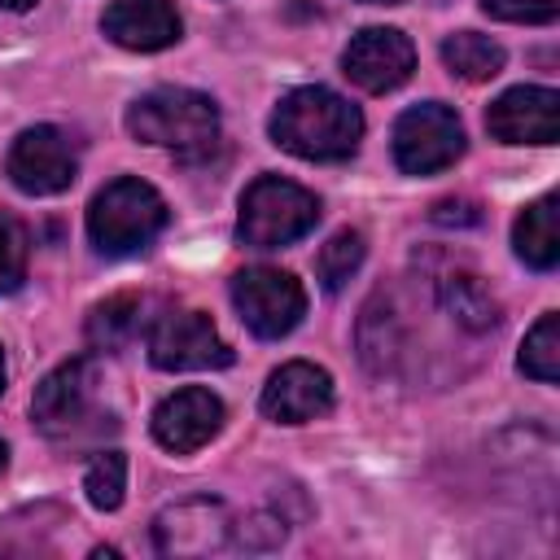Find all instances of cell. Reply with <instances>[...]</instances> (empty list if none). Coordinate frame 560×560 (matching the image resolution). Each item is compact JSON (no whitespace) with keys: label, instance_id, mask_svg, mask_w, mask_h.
<instances>
[{"label":"cell","instance_id":"ac0fdd59","mask_svg":"<svg viewBox=\"0 0 560 560\" xmlns=\"http://www.w3.org/2000/svg\"><path fill=\"white\" fill-rule=\"evenodd\" d=\"M442 61L451 74L481 83L503 70V44H494L490 35H477V31H455L442 39Z\"/></svg>","mask_w":560,"mask_h":560},{"label":"cell","instance_id":"e0dca14e","mask_svg":"<svg viewBox=\"0 0 560 560\" xmlns=\"http://www.w3.org/2000/svg\"><path fill=\"white\" fill-rule=\"evenodd\" d=\"M512 245H516V258L534 271H551L560 262V228H556V192L529 201L521 214H516V228H512Z\"/></svg>","mask_w":560,"mask_h":560},{"label":"cell","instance_id":"603a6c76","mask_svg":"<svg viewBox=\"0 0 560 560\" xmlns=\"http://www.w3.org/2000/svg\"><path fill=\"white\" fill-rule=\"evenodd\" d=\"M26 258H31V236L22 219L0 210V298L26 280Z\"/></svg>","mask_w":560,"mask_h":560},{"label":"cell","instance_id":"52a82bcc","mask_svg":"<svg viewBox=\"0 0 560 560\" xmlns=\"http://www.w3.org/2000/svg\"><path fill=\"white\" fill-rule=\"evenodd\" d=\"M4 171L13 179V188L31 192V197H57L74 184L79 175V153L70 144V136L61 127H26L4 158Z\"/></svg>","mask_w":560,"mask_h":560},{"label":"cell","instance_id":"ffe728a7","mask_svg":"<svg viewBox=\"0 0 560 560\" xmlns=\"http://www.w3.org/2000/svg\"><path fill=\"white\" fill-rule=\"evenodd\" d=\"M521 372L534 376V381H542V385H556L560 381V315L556 311H547L529 328V337L521 346Z\"/></svg>","mask_w":560,"mask_h":560},{"label":"cell","instance_id":"30bf717a","mask_svg":"<svg viewBox=\"0 0 560 560\" xmlns=\"http://www.w3.org/2000/svg\"><path fill=\"white\" fill-rule=\"evenodd\" d=\"M341 66H346L350 83H359L363 92H394V88H402L411 79L416 48L394 26H368L346 44Z\"/></svg>","mask_w":560,"mask_h":560},{"label":"cell","instance_id":"5b68a950","mask_svg":"<svg viewBox=\"0 0 560 560\" xmlns=\"http://www.w3.org/2000/svg\"><path fill=\"white\" fill-rule=\"evenodd\" d=\"M232 306L262 341L289 337L306 315V289L280 267H245L232 276Z\"/></svg>","mask_w":560,"mask_h":560},{"label":"cell","instance_id":"277c9868","mask_svg":"<svg viewBox=\"0 0 560 560\" xmlns=\"http://www.w3.org/2000/svg\"><path fill=\"white\" fill-rule=\"evenodd\" d=\"M315 223H319L315 192H306L302 184L280 179V175H258L241 197L236 236L249 249H280V245L302 241Z\"/></svg>","mask_w":560,"mask_h":560},{"label":"cell","instance_id":"484cf974","mask_svg":"<svg viewBox=\"0 0 560 560\" xmlns=\"http://www.w3.org/2000/svg\"><path fill=\"white\" fill-rule=\"evenodd\" d=\"M35 0H0V9H13V13H22V9H31Z\"/></svg>","mask_w":560,"mask_h":560},{"label":"cell","instance_id":"7a4b0ae2","mask_svg":"<svg viewBox=\"0 0 560 560\" xmlns=\"http://www.w3.org/2000/svg\"><path fill=\"white\" fill-rule=\"evenodd\" d=\"M162 228H166V201L153 184H144L136 175L105 184L88 206V236H92L96 254H105V258L144 249Z\"/></svg>","mask_w":560,"mask_h":560},{"label":"cell","instance_id":"7c38bea8","mask_svg":"<svg viewBox=\"0 0 560 560\" xmlns=\"http://www.w3.org/2000/svg\"><path fill=\"white\" fill-rule=\"evenodd\" d=\"M486 131L503 144H556L560 96L551 88H508L486 109Z\"/></svg>","mask_w":560,"mask_h":560},{"label":"cell","instance_id":"d4e9b609","mask_svg":"<svg viewBox=\"0 0 560 560\" xmlns=\"http://www.w3.org/2000/svg\"><path fill=\"white\" fill-rule=\"evenodd\" d=\"M433 223H455V228H472V223H481V206L477 201H468V197H446V201H438L433 206Z\"/></svg>","mask_w":560,"mask_h":560},{"label":"cell","instance_id":"44dd1931","mask_svg":"<svg viewBox=\"0 0 560 560\" xmlns=\"http://www.w3.org/2000/svg\"><path fill=\"white\" fill-rule=\"evenodd\" d=\"M363 254H368V245H363V232H350V228H341L337 236H328V245L319 249V258H315V271H319V284L324 289H341L359 267H363Z\"/></svg>","mask_w":560,"mask_h":560},{"label":"cell","instance_id":"2e32d148","mask_svg":"<svg viewBox=\"0 0 560 560\" xmlns=\"http://www.w3.org/2000/svg\"><path fill=\"white\" fill-rule=\"evenodd\" d=\"M433 298L446 311V319L459 324L464 332H490L503 319L499 315V298L490 293V284L477 271H464V267L433 276Z\"/></svg>","mask_w":560,"mask_h":560},{"label":"cell","instance_id":"4fadbf2b","mask_svg":"<svg viewBox=\"0 0 560 560\" xmlns=\"http://www.w3.org/2000/svg\"><path fill=\"white\" fill-rule=\"evenodd\" d=\"M219 429H223V402H219V394H210L201 385L175 389L153 411V438L175 455L201 451Z\"/></svg>","mask_w":560,"mask_h":560},{"label":"cell","instance_id":"f1b7e54d","mask_svg":"<svg viewBox=\"0 0 560 560\" xmlns=\"http://www.w3.org/2000/svg\"><path fill=\"white\" fill-rule=\"evenodd\" d=\"M4 455H9V451H4V442H0V468H4Z\"/></svg>","mask_w":560,"mask_h":560},{"label":"cell","instance_id":"83f0119b","mask_svg":"<svg viewBox=\"0 0 560 560\" xmlns=\"http://www.w3.org/2000/svg\"><path fill=\"white\" fill-rule=\"evenodd\" d=\"M368 4H402V0H368Z\"/></svg>","mask_w":560,"mask_h":560},{"label":"cell","instance_id":"9c48e42d","mask_svg":"<svg viewBox=\"0 0 560 560\" xmlns=\"http://www.w3.org/2000/svg\"><path fill=\"white\" fill-rule=\"evenodd\" d=\"M92 398H96V359L79 354L66 359L57 372H48L31 398V416L48 438H74L88 416H92Z\"/></svg>","mask_w":560,"mask_h":560},{"label":"cell","instance_id":"8fae6325","mask_svg":"<svg viewBox=\"0 0 560 560\" xmlns=\"http://www.w3.org/2000/svg\"><path fill=\"white\" fill-rule=\"evenodd\" d=\"M228 534H232V516L210 494L179 499L153 521V538L162 556H210L228 547Z\"/></svg>","mask_w":560,"mask_h":560},{"label":"cell","instance_id":"6da1fadb","mask_svg":"<svg viewBox=\"0 0 560 560\" xmlns=\"http://www.w3.org/2000/svg\"><path fill=\"white\" fill-rule=\"evenodd\" d=\"M363 114L332 88H293L271 114V140L306 162H341L359 149Z\"/></svg>","mask_w":560,"mask_h":560},{"label":"cell","instance_id":"3957f363","mask_svg":"<svg viewBox=\"0 0 560 560\" xmlns=\"http://www.w3.org/2000/svg\"><path fill=\"white\" fill-rule=\"evenodd\" d=\"M127 131L144 144L201 153L219 136V109L206 92L192 88H153L127 109Z\"/></svg>","mask_w":560,"mask_h":560},{"label":"cell","instance_id":"4316f807","mask_svg":"<svg viewBox=\"0 0 560 560\" xmlns=\"http://www.w3.org/2000/svg\"><path fill=\"white\" fill-rule=\"evenodd\" d=\"M0 394H4V354H0Z\"/></svg>","mask_w":560,"mask_h":560},{"label":"cell","instance_id":"ba28073f","mask_svg":"<svg viewBox=\"0 0 560 560\" xmlns=\"http://www.w3.org/2000/svg\"><path fill=\"white\" fill-rule=\"evenodd\" d=\"M149 359L162 372H206L228 368L232 350L201 311H166L149 332Z\"/></svg>","mask_w":560,"mask_h":560},{"label":"cell","instance_id":"d6986e66","mask_svg":"<svg viewBox=\"0 0 560 560\" xmlns=\"http://www.w3.org/2000/svg\"><path fill=\"white\" fill-rule=\"evenodd\" d=\"M136 328H140V298H131V293L105 298L88 315V337L96 350H122L136 337Z\"/></svg>","mask_w":560,"mask_h":560},{"label":"cell","instance_id":"8992f818","mask_svg":"<svg viewBox=\"0 0 560 560\" xmlns=\"http://www.w3.org/2000/svg\"><path fill=\"white\" fill-rule=\"evenodd\" d=\"M464 153V122L451 105L442 101H424L411 105L398 122H394V162L407 175H433L446 171L455 158Z\"/></svg>","mask_w":560,"mask_h":560},{"label":"cell","instance_id":"5bb4252c","mask_svg":"<svg viewBox=\"0 0 560 560\" xmlns=\"http://www.w3.org/2000/svg\"><path fill=\"white\" fill-rule=\"evenodd\" d=\"M332 407V376L315 363H284L262 385V416L276 424H306Z\"/></svg>","mask_w":560,"mask_h":560},{"label":"cell","instance_id":"7402d4cb","mask_svg":"<svg viewBox=\"0 0 560 560\" xmlns=\"http://www.w3.org/2000/svg\"><path fill=\"white\" fill-rule=\"evenodd\" d=\"M83 490H88L92 508L114 512L122 503V490H127V459H122V451H96V459L83 472Z\"/></svg>","mask_w":560,"mask_h":560},{"label":"cell","instance_id":"cb8c5ba5","mask_svg":"<svg viewBox=\"0 0 560 560\" xmlns=\"http://www.w3.org/2000/svg\"><path fill=\"white\" fill-rule=\"evenodd\" d=\"M481 9L499 22H525V26H547L560 13V0H481Z\"/></svg>","mask_w":560,"mask_h":560},{"label":"cell","instance_id":"9a60e30c","mask_svg":"<svg viewBox=\"0 0 560 560\" xmlns=\"http://www.w3.org/2000/svg\"><path fill=\"white\" fill-rule=\"evenodd\" d=\"M101 31L131 52H158L171 48L184 31L179 13L171 0H114L101 18Z\"/></svg>","mask_w":560,"mask_h":560}]
</instances>
